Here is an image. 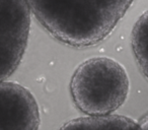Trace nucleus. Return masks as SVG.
Instances as JSON below:
<instances>
[{
	"instance_id": "nucleus-1",
	"label": "nucleus",
	"mask_w": 148,
	"mask_h": 130,
	"mask_svg": "<svg viewBox=\"0 0 148 130\" xmlns=\"http://www.w3.org/2000/svg\"><path fill=\"white\" fill-rule=\"evenodd\" d=\"M35 17L56 40L83 48L113 32L134 0H27Z\"/></svg>"
},
{
	"instance_id": "nucleus-2",
	"label": "nucleus",
	"mask_w": 148,
	"mask_h": 130,
	"mask_svg": "<svg viewBox=\"0 0 148 130\" xmlns=\"http://www.w3.org/2000/svg\"><path fill=\"white\" fill-rule=\"evenodd\" d=\"M130 79L125 67L110 57H92L75 69L70 93L76 108L87 116L112 115L126 102Z\"/></svg>"
},
{
	"instance_id": "nucleus-3",
	"label": "nucleus",
	"mask_w": 148,
	"mask_h": 130,
	"mask_svg": "<svg viewBox=\"0 0 148 130\" xmlns=\"http://www.w3.org/2000/svg\"><path fill=\"white\" fill-rule=\"evenodd\" d=\"M1 81L18 67L29 40L32 9L27 0H0Z\"/></svg>"
},
{
	"instance_id": "nucleus-4",
	"label": "nucleus",
	"mask_w": 148,
	"mask_h": 130,
	"mask_svg": "<svg viewBox=\"0 0 148 130\" xmlns=\"http://www.w3.org/2000/svg\"><path fill=\"white\" fill-rule=\"evenodd\" d=\"M0 103L1 130H39V106L27 87L13 81H1Z\"/></svg>"
},
{
	"instance_id": "nucleus-5",
	"label": "nucleus",
	"mask_w": 148,
	"mask_h": 130,
	"mask_svg": "<svg viewBox=\"0 0 148 130\" xmlns=\"http://www.w3.org/2000/svg\"><path fill=\"white\" fill-rule=\"evenodd\" d=\"M59 130H142L138 122L122 115L86 116L66 122Z\"/></svg>"
},
{
	"instance_id": "nucleus-6",
	"label": "nucleus",
	"mask_w": 148,
	"mask_h": 130,
	"mask_svg": "<svg viewBox=\"0 0 148 130\" xmlns=\"http://www.w3.org/2000/svg\"><path fill=\"white\" fill-rule=\"evenodd\" d=\"M132 49L140 69L148 79V10L138 19L133 28Z\"/></svg>"
},
{
	"instance_id": "nucleus-7",
	"label": "nucleus",
	"mask_w": 148,
	"mask_h": 130,
	"mask_svg": "<svg viewBox=\"0 0 148 130\" xmlns=\"http://www.w3.org/2000/svg\"><path fill=\"white\" fill-rule=\"evenodd\" d=\"M138 124L142 130H148V113L141 117V119L138 121Z\"/></svg>"
}]
</instances>
